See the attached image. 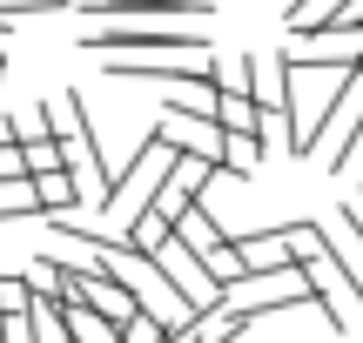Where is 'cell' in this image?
Returning a JSON list of instances; mask_svg holds the SVG:
<instances>
[{"label": "cell", "instance_id": "7c38bea8", "mask_svg": "<svg viewBox=\"0 0 363 343\" xmlns=\"http://www.w3.org/2000/svg\"><path fill=\"white\" fill-rule=\"evenodd\" d=\"M256 121H262V108L242 88H216V128H256Z\"/></svg>", "mask_w": 363, "mask_h": 343}, {"label": "cell", "instance_id": "7a4b0ae2", "mask_svg": "<svg viewBox=\"0 0 363 343\" xmlns=\"http://www.w3.org/2000/svg\"><path fill=\"white\" fill-rule=\"evenodd\" d=\"M169 162H175V142H169V128L142 135V148H128L121 175H108V196L94 202V215H108V223H115V236H121V229H128L135 215L148 209V196H155V182L169 175Z\"/></svg>", "mask_w": 363, "mask_h": 343}, {"label": "cell", "instance_id": "9c48e42d", "mask_svg": "<svg viewBox=\"0 0 363 343\" xmlns=\"http://www.w3.org/2000/svg\"><path fill=\"white\" fill-rule=\"evenodd\" d=\"M27 343H74L67 337V317H61V296L40 290L34 303H27Z\"/></svg>", "mask_w": 363, "mask_h": 343}, {"label": "cell", "instance_id": "ba28073f", "mask_svg": "<svg viewBox=\"0 0 363 343\" xmlns=\"http://www.w3.org/2000/svg\"><path fill=\"white\" fill-rule=\"evenodd\" d=\"M316 229H323L330 249L343 256V269L363 283V215H357V209H337V223H316Z\"/></svg>", "mask_w": 363, "mask_h": 343}, {"label": "cell", "instance_id": "8992f818", "mask_svg": "<svg viewBox=\"0 0 363 343\" xmlns=\"http://www.w3.org/2000/svg\"><path fill=\"white\" fill-rule=\"evenodd\" d=\"M229 242H235V256H242V269H283V263H296L289 223L283 229H249V236H229Z\"/></svg>", "mask_w": 363, "mask_h": 343}, {"label": "cell", "instance_id": "277c9868", "mask_svg": "<svg viewBox=\"0 0 363 343\" xmlns=\"http://www.w3.org/2000/svg\"><path fill=\"white\" fill-rule=\"evenodd\" d=\"M148 256H155V269H162V276L175 283L182 296H189L195 310H202L208 296H216V283H208V269H202V256H195L189 242L175 236V229H169V236H155V242H148Z\"/></svg>", "mask_w": 363, "mask_h": 343}, {"label": "cell", "instance_id": "30bf717a", "mask_svg": "<svg viewBox=\"0 0 363 343\" xmlns=\"http://www.w3.org/2000/svg\"><path fill=\"white\" fill-rule=\"evenodd\" d=\"M61 317H67V337H74V343H115L121 337L115 323H108L101 310H88L81 296H74V303H61Z\"/></svg>", "mask_w": 363, "mask_h": 343}, {"label": "cell", "instance_id": "4fadbf2b", "mask_svg": "<svg viewBox=\"0 0 363 343\" xmlns=\"http://www.w3.org/2000/svg\"><path fill=\"white\" fill-rule=\"evenodd\" d=\"M195 256H202V269H208V283H216V290L242 276V256H235V242H229V236H216L208 249H195Z\"/></svg>", "mask_w": 363, "mask_h": 343}, {"label": "cell", "instance_id": "8fae6325", "mask_svg": "<svg viewBox=\"0 0 363 343\" xmlns=\"http://www.w3.org/2000/svg\"><path fill=\"white\" fill-rule=\"evenodd\" d=\"M34 215H40L34 175H13V182H0V223H34Z\"/></svg>", "mask_w": 363, "mask_h": 343}, {"label": "cell", "instance_id": "9a60e30c", "mask_svg": "<svg viewBox=\"0 0 363 343\" xmlns=\"http://www.w3.org/2000/svg\"><path fill=\"white\" fill-rule=\"evenodd\" d=\"M216 343H262V337H256V323H242V330H229V337H216Z\"/></svg>", "mask_w": 363, "mask_h": 343}, {"label": "cell", "instance_id": "5b68a950", "mask_svg": "<svg viewBox=\"0 0 363 343\" xmlns=\"http://www.w3.org/2000/svg\"><path fill=\"white\" fill-rule=\"evenodd\" d=\"M162 128H169V142H175V148H189V155H202V162H222V128H216V115L162 108Z\"/></svg>", "mask_w": 363, "mask_h": 343}, {"label": "cell", "instance_id": "6da1fadb", "mask_svg": "<svg viewBox=\"0 0 363 343\" xmlns=\"http://www.w3.org/2000/svg\"><path fill=\"white\" fill-rule=\"evenodd\" d=\"M296 236V269L310 276V310H323V323L337 337H350V323L363 317V283L343 269V256L330 249V236L316 223H289Z\"/></svg>", "mask_w": 363, "mask_h": 343}, {"label": "cell", "instance_id": "5bb4252c", "mask_svg": "<svg viewBox=\"0 0 363 343\" xmlns=\"http://www.w3.org/2000/svg\"><path fill=\"white\" fill-rule=\"evenodd\" d=\"M162 337H169V330H162V323L148 317V310H135V317L121 323V343H162Z\"/></svg>", "mask_w": 363, "mask_h": 343}, {"label": "cell", "instance_id": "3957f363", "mask_svg": "<svg viewBox=\"0 0 363 343\" xmlns=\"http://www.w3.org/2000/svg\"><path fill=\"white\" fill-rule=\"evenodd\" d=\"M81 54H208L202 21H101L74 40Z\"/></svg>", "mask_w": 363, "mask_h": 343}, {"label": "cell", "instance_id": "52a82bcc", "mask_svg": "<svg viewBox=\"0 0 363 343\" xmlns=\"http://www.w3.org/2000/svg\"><path fill=\"white\" fill-rule=\"evenodd\" d=\"M34 196H40V215H74V209H88L81 202V182H74V169H40L34 175Z\"/></svg>", "mask_w": 363, "mask_h": 343}]
</instances>
